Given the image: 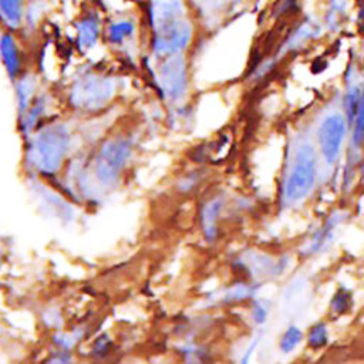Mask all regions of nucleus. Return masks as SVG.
Instances as JSON below:
<instances>
[{
  "label": "nucleus",
  "instance_id": "27",
  "mask_svg": "<svg viewBox=\"0 0 364 364\" xmlns=\"http://www.w3.org/2000/svg\"><path fill=\"white\" fill-rule=\"evenodd\" d=\"M360 172H361V175L364 176V155H363V159H361V165H360Z\"/></svg>",
  "mask_w": 364,
  "mask_h": 364
},
{
  "label": "nucleus",
  "instance_id": "20",
  "mask_svg": "<svg viewBox=\"0 0 364 364\" xmlns=\"http://www.w3.org/2000/svg\"><path fill=\"white\" fill-rule=\"evenodd\" d=\"M303 338V333L299 327L296 326H290L286 328V331L282 334L280 337V341H279V348L287 354V353H291L301 341Z\"/></svg>",
  "mask_w": 364,
  "mask_h": 364
},
{
  "label": "nucleus",
  "instance_id": "16",
  "mask_svg": "<svg viewBox=\"0 0 364 364\" xmlns=\"http://www.w3.org/2000/svg\"><path fill=\"white\" fill-rule=\"evenodd\" d=\"M340 223V216L338 215H334L331 218L327 219V222L321 226V229H318L314 235V237L311 239L309 247L306 249L307 253H317L320 252L323 247H326L330 242H331V237H333V232L336 229V226Z\"/></svg>",
  "mask_w": 364,
  "mask_h": 364
},
{
  "label": "nucleus",
  "instance_id": "25",
  "mask_svg": "<svg viewBox=\"0 0 364 364\" xmlns=\"http://www.w3.org/2000/svg\"><path fill=\"white\" fill-rule=\"evenodd\" d=\"M267 314H269V309L263 303L256 301L253 304V307H252V318H253L255 323H257V324L264 323V320L267 318Z\"/></svg>",
  "mask_w": 364,
  "mask_h": 364
},
{
  "label": "nucleus",
  "instance_id": "28",
  "mask_svg": "<svg viewBox=\"0 0 364 364\" xmlns=\"http://www.w3.org/2000/svg\"><path fill=\"white\" fill-rule=\"evenodd\" d=\"M131 1H142V0H131Z\"/></svg>",
  "mask_w": 364,
  "mask_h": 364
},
{
  "label": "nucleus",
  "instance_id": "26",
  "mask_svg": "<svg viewBox=\"0 0 364 364\" xmlns=\"http://www.w3.org/2000/svg\"><path fill=\"white\" fill-rule=\"evenodd\" d=\"M358 18H360V23L364 24V3L358 9Z\"/></svg>",
  "mask_w": 364,
  "mask_h": 364
},
{
  "label": "nucleus",
  "instance_id": "2",
  "mask_svg": "<svg viewBox=\"0 0 364 364\" xmlns=\"http://www.w3.org/2000/svg\"><path fill=\"white\" fill-rule=\"evenodd\" d=\"M70 134L63 125H48L43 128L31 141L27 161L44 175L57 172L68 152Z\"/></svg>",
  "mask_w": 364,
  "mask_h": 364
},
{
  "label": "nucleus",
  "instance_id": "4",
  "mask_svg": "<svg viewBox=\"0 0 364 364\" xmlns=\"http://www.w3.org/2000/svg\"><path fill=\"white\" fill-rule=\"evenodd\" d=\"M115 92V81L111 77L88 73L74 81L70 90V101L81 109H98L105 105Z\"/></svg>",
  "mask_w": 364,
  "mask_h": 364
},
{
  "label": "nucleus",
  "instance_id": "9",
  "mask_svg": "<svg viewBox=\"0 0 364 364\" xmlns=\"http://www.w3.org/2000/svg\"><path fill=\"white\" fill-rule=\"evenodd\" d=\"M321 30H323V24L318 23L316 18H313V17L303 18L287 34L286 40L283 41V44L280 47V54L284 55V54H289L291 51L301 50L309 43L318 38L320 34H321Z\"/></svg>",
  "mask_w": 364,
  "mask_h": 364
},
{
  "label": "nucleus",
  "instance_id": "7",
  "mask_svg": "<svg viewBox=\"0 0 364 364\" xmlns=\"http://www.w3.org/2000/svg\"><path fill=\"white\" fill-rule=\"evenodd\" d=\"M347 121L341 114H330L320 124L317 139L320 151L327 164H334L346 138Z\"/></svg>",
  "mask_w": 364,
  "mask_h": 364
},
{
  "label": "nucleus",
  "instance_id": "23",
  "mask_svg": "<svg viewBox=\"0 0 364 364\" xmlns=\"http://www.w3.org/2000/svg\"><path fill=\"white\" fill-rule=\"evenodd\" d=\"M256 287L255 286H249V284H236L233 286L230 290H228L225 293V300L226 301H237V300H243L250 297L255 293Z\"/></svg>",
  "mask_w": 364,
  "mask_h": 364
},
{
  "label": "nucleus",
  "instance_id": "14",
  "mask_svg": "<svg viewBox=\"0 0 364 364\" xmlns=\"http://www.w3.org/2000/svg\"><path fill=\"white\" fill-rule=\"evenodd\" d=\"M16 82V101L18 118H21L30 107L36 94V78L33 74H20Z\"/></svg>",
  "mask_w": 364,
  "mask_h": 364
},
{
  "label": "nucleus",
  "instance_id": "22",
  "mask_svg": "<svg viewBox=\"0 0 364 364\" xmlns=\"http://www.w3.org/2000/svg\"><path fill=\"white\" fill-rule=\"evenodd\" d=\"M328 340V334H327V327L324 323H317L314 324L307 334V344L309 347L317 350L321 348L327 344Z\"/></svg>",
  "mask_w": 364,
  "mask_h": 364
},
{
  "label": "nucleus",
  "instance_id": "11",
  "mask_svg": "<svg viewBox=\"0 0 364 364\" xmlns=\"http://www.w3.org/2000/svg\"><path fill=\"white\" fill-rule=\"evenodd\" d=\"M0 58L10 81H16L21 74V55L18 44L11 31L0 34Z\"/></svg>",
  "mask_w": 364,
  "mask_h": 364
},
{
  "label": "nucleus",
  "instance_id": "5",
  "mask_svg": "<svg viewBox=\"0 0 364 364\" xmlns=\"http://www.w3.org/2000/svg\"><path fill=\"white\" fill-rule=\"evenodd\" d=\"M131 156V144L128 139L115 138L107 141L95 158V176L104 185L114 183L125 168Z\"/></svg>",
  "mask_w": 364,
  "mask_h": 364
},
{
  "label": "nucleus",
  "instance_id": "24",
  "mask_svg": "<svg viewBox=\"0 0 364 364\" xmlns=\"http://www.w3.org/2000/svg\"><path fill=\"white\" fill-rule=\"evenodd\" d=\"M205 11H226L229 7H235L239 0H198Z\"/></svg>",
  "mask_w": 364,
  "mask_h": 364
},
{
  "label": "nucleus",
  "instance_id": "29",
  "mask_svg": "<svg viewBox=\"0 0 364 364\" xmlns=\"http://www.w3.org/2000/svg\"><path fill=\"white\" fill-rule=\"evenodd\" d=\"M0 260H1V256H0Z\"/></svg>",
  "mask_w": 364,
  "mask_h": 364
},
{
  "label": "nucleus",
  "instance_id": "18",
  "mask_svg": "<svg viewBox=\"0 0 364 364\" xmlns=\"http://www.w3.org/2000/svg\"><path fill=\"white\" fill-rule=\"evenodd\" d=\"M353 127V148H360L364 144V84L361 90L360 102L354 115V119L351 122Z\"/></svg>",
  "mask_w": 364,
  "mask_h": 364
},
{
  "label": "nucleus",
  "instance_id": "6",
  "mask_svg": "<svg viewBox=\"0 0 364 364\" xmlns=\"http://www.w3.org/2000/svg\"><path fill=\"white\" fill-rule=\"evenodd\" d=\"M158 67V84L164 97L172 102L185 97L188 90L186 61L181 54L161 58Z\"/></svg>",
  "mask_w": 364,
  "mask_h": 364
},
{
  "label": "nucleus",
  "instance_id": "12",
  "mask_svg": "<svg viewBox=\"0 0 364 364\" xmlns=\"http://www.w3.org/2000/svg\"><path fill=\"white\" fill-rule=\"evenodd\" d=\"M26 17V0H0V23L14 31L21 27Z\"/></svg>",
  "mask_w": 364,
  "mask_h": 364
},
{
  "label": "nucleus",
  "instance_id": "10",
  "mask_svg": "<svg viewBox=\"0 0 364 364\" xmlns=\"http://www.w3.org/2000/svg\"><path fill=\"white\" fill-rule=\"evenodd\" d=\"M136 36V20L131 14H117L105 26V38L112 47H124Z\"/></svg>",
  "mask_w": 364,
  "mask_h": 364
},
{
  "label": "nucleus",
  "instance_id": "21",
  "mask_svg": "<svg viewBox=\"0 0 364 364\" xmlns=\"http://www.w3.org/2000/svg\"><path fill=\"white\" fill-rule=\"evenodd\" d=\"M353 306V297H351V293L344 289V287H340L333 299H331V303H330V307L331 310L336 313V314H344L350 310V307Z\"/></svg>",
  "mask_w": 364,
  "mask_h": 364
},
{
  "label": "nucleus",
  "instance_id": "3",
  "mask_svg": "<svg viewBox=\"0 0 364 364\" xmlns=\"http://www.w3.org/2000/svg\"><path fill=\"white\" fill-rule=\"evenodd\" d=\"M316 172V151L310 144H303L296 151L293 165L284 185V198L289 202H297L306 198L314 186Z\"/></svg>",
  "mask_w": 364,
  "mask_h": 364
},
{
  "label": "nucleus",
  "instance_id": "15",
  "mask_svg": "<svg viewBox=\"0 0 364 364\" xmlns=\"http://www.w3.org/2000/svg\"><path fill=\"white\" fill-rule=\"evenodd\" d=\"M220 208H222V200L212 199L202 209L200 223H202V229H203L206 240H213L216 236V232H218L216 225H218Z\"/></svg>",
  "mask_w": 364,
  "mask_h": 364
},
{
  "label": "nucleus",
  "instance_id": "8",
  "mask_svg": "<svg viewBox=\"0 0 364 364\" xmlns=\"http://www.w3.org/2000/svg\"><path fill=\"white\" fill-rule=\"evenodd\" d=\"M101 31L102 23L97 10H88L80 16L74 24L75 44L78 50L82 53L92 50L101 37Z\"/></svg>",
  "mask_w": 364,
  "mask_h": 364
},
{
  "label": "nucleus",
  "instance_id": "1",
  "mask_svg": "<svg viewBox=\"0 0 364 364\" xmlns=\"http://www.w3.org/2000/svg\"><path fill=\"white\" fill-rule=\"evenodd\" d=\"M151 50L164 58L181 54L191 43L193 26L185 0H148Z\"/></svg>",
  "mask_w": 364,
  "mask_h": 364
},
{
  "label": "nucleus",
  "instance_id": "13",
  "mask_svg": "<svg viewBox=\"0 0 364 364\" xmlns=\"http://www.w3.org/2000/svg\"><path fill=\"white\" fill-rule=\"evenodd\" d=\"M348 18V0H327L323 13V27L338 31Z\"/></svg>",
  "mask_w": 364,
  "mask_h": 364
},
{
  "label": "nucleus",
  "instance_id": "19",
  "mask_svg": "<svg viewBox=\"0 0 364 364\" xmlns=\"http://www.w3.org/2000/svg\"><path fill=\"white\" fill-rule=\"evenodd\" d=\"M361 90H363V85H360V84H348V87L346 90L344 111H346V115H347V125H350V127H351V122L354 119L358 102H360Z\"/></svg>",
  "mask_w": 364,
  "mask_h": 364
},
{
  "label": "nucleus",
  "instance_id": "17",
  "mask_svg": "<svg viewBox=\"0 0 364 364\" xmlns=\"http://www.w3.org/2000/svg\"><path fill=\"white\" fill-rule=\"evenodd\" d=\"M46 111V95H37L33 98L30 107L27 108L26 114L20 118V124H21V129L24 134L30 132L34 125L38 122V119L43 117Z\"/></svg>",
  "mask_w": 364,
  "mask_h": 364
}]
</instances>
